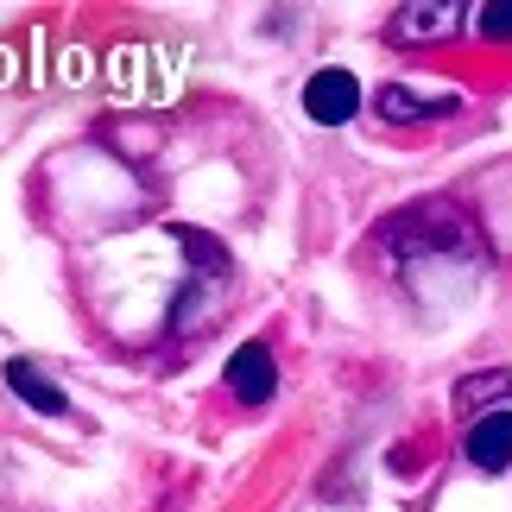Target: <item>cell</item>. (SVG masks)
<instances>
[{
  "instance_id": "277c9868",
  "label": "cell",
  "mask_w": 512,
  "mask_h": 512,
  "mask_svg": "<svg viewBox=\"0 0 512 512\" xmlns=\"http://www.w3.org/2000/svg\"><path fill=\"white\" fill-rule=\"evenodd\" d=\"M462 7L456 0H418V7H399L392 13V45H437V38L456 32Z\"/></svg>"
},
{
  "instance_id": "ba28073f",
  "label": "cell",
  "mask_w": 512,
  "mask_h": 512,
  "mask_svg": "<svg viewBox=\"0 0 512 512\" xmlns=\"http://www.w3.org/2000/svg\"><path fill=\"white\" fill-rule=\"evenodd\" d=\"M494 399H512V373H468L456 386V405L475 411V405H494Z\"/></svg>"
},
{
  "instance_id": "8992f818",
  "label": "cell",
  "mask_w": 512,
  "mask_h": 512,
  "mask_svg": "<svg viewBox=\"0 0 512 512\" xmlns=\"http://www.w3.org/2000/svg\"><path fill=\"white\" fill-rule=\"evenodd\" d=\"M7 386H13V399H26L38 411V418H64V411H70V399L45 380V367L26 361V354H13V361H7Z\"/></svg>"
},
{
  "instance_id": "3957f363",
  "label": "cell",
  "mask_w": 512,
  "mask_h": 512,
  "mask_svg": "<svg viewBox=\"0 0 512 512\" xmlns=\"http://www.w3.org/2000/svg\"><path fill=\"white\" fill-rule=\"evenodd\" d=\"M228 386L241 405H266L272 386H279V367H272V348L266 342H241L228 354Z\"/></svg>"
},
{
  "instance_id": "5b68a950",
  "label": "cell",
  "mask_w": 512,
  "mask_h": 512,
  "mask_svg": "<svg viewBox=\"0 0 512 512\" xmlns=\"http://www.w3.org/2000/svg\"><path fill=\"white\" fill-rule=\"evenodd\" d=\"M468 462L481 475H506L512 468V411H481L468 424Z\"/></svg>"
},
{
  "instance_id": "52a82bcc",
  "label": "cell",
  "mask_w": 512,
  "mask_h": 512,
  "mask_svg": "<svg viewBox=\"0 0 512 512\" xmlns=\"http://www.w3.org/2000/svg\"><path fill=\"white\" fill-rule=\"evenodd\" d=\"M373 108H380V121L405 127V121H437V114H456V95H411L405 83H386Z\"/></svg>"
},
{
  "instance_id": "9c48e42d",
  "label": "cell",
  "mask_w": 512,
  "mask_h": 512,
  "mask_svg": "<svg viewBox=\"0 0 512 512\" xmlns=\"http://www.w3.org/2000/svg\"><path fill=\"white\" fill-rule=\"evenodd\" d=\"M481 38H512V0H494V7H481Z\"/></svg>"
},
{
  "instance_id": "7a4b0ae2",
  "label": "cell",
  "mask_w": 512,
  "mask_h": 512,
  "mask_svg": "<svg viewBox=\"0 0 512 512\" xmlns=\"http://www.w3.org/2000/svg\"><path fill=\"white\" fill-rule=\"evenodd\" d=\"M354 108H361V83H354L348 70H317L304 83V114L317 127H342V121H354Z\"/></svg>"
},
{
  "instance_id": "6da1fadb",
  "label": "cell",
  "mask_w": 512,
  "mask_h": 512,
  "mask_svg": "<svg viewBox=\"0 0 512 512\" xmlns=\"http://www.w3.org/2000/svg\"><path fill=\"white\" fill-rule=\"evenodd\" d=\"M380 247L399 260L405 285L411 291H430V272H456L462 291H475L481 266H487V247H481V228L468 222L456 203L430 196V203H411L399 209L392 222L380 228Z\"/></svg>"
}]
</instances>
